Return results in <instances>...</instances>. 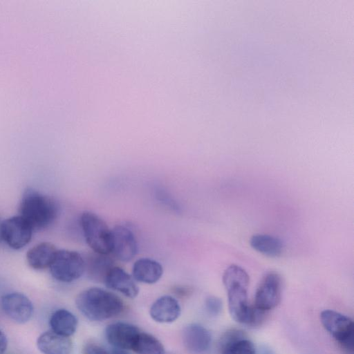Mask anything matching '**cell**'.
<instances>
[{"mask_svg":"<svg viewBox=\"0 0 354 354\" xmlns=\"http://www.w3.org/2000/svg\"><path fill=\"white\" fill-rule=\"evenodd\" d=\"M205 308L207 313L213 317L218 315L223 309V303L220 298L210 295L205 300Z\"/></svg>","mask_w":354,"mask_h":354,"instance_id":"obj_23","label":"cell"},{"mask_svg":"<svg viewBox=\"0 0 354 354\" xmlns=\"http://www.w3.org/2000/svg\"><path fill=\"white\" fill-rule=\"evenodd\" d=\"M250 277L241 266L231 265L223 274V283L227 292L228 309L236 322L255 327L261 324L266 313L251 306L248 300Z\"/></svg>","mask_w":354,"mask_h":354,"instance_id":"obj_1","label":"cell"},{"mask_svg":"<svg viewBox=\"0 0 354 354\" xmlns=\"http://www.w3.org/2000/svg\"><path fill=\"white\" fill-rule=\"evenodd\" d=\"M82 354H111L105 348L95 343H87L84 345Z\"/></svg>","mask_w":354,"mask_h":354,"instance_id":"obj_24","label":"cell"},{"mask_svg":"<svg viewBox=\"0 0 354 354\" xmlns=\"http://www.w3.org/2000/svg\"><path fill=\"white\" fill-rule=\"evenodd\" d=\"M324 328L344 349L353 352L354 346V324L348 316L333 310H324L320 314Z\"/></svg>","mask_w":354,"mask_h":354,"instance_id":"obj_6","label":"cell"},{"mask_svg":"<svg viewBox=\"0 0 354 354\" xmlns=\"http://www.w3.org/2000/svg\"><path fill=\"white\" fill-rule=\"evenodd\" d=\"M138 244L131 230L116 225L111 230V253L122 261H131L137 254Z\"/></svg>","mask_w":354,"mask_h":354,"instance_id":"obj_10","label":"cell"},{"mask_svg":"<svg viewBox=\"0 0 354 354\" xmlns=\"http://www.w3.org/2000/svg\"><path fill=\"white\" fill-rule=\"evenodd\" d=\"M182 339L186 349L194 354L206 352L212 342L210 332L197 323L189 324L183 328Z\"/></svg>","mask_w":354,"mask_h":354,"instance_id":"obj_12","label":"cell"},{"mask_svg":"<svg viewBox=\"0 0 354 354\" xmlns=\"http://www.w3.org/2000/svg\"><path fill=\"white\" fill-rule=\"evenodd\" d=\"M75 304L88 319L102 322L120 315L124 309L122 299L112 292L92 287L78 294Z\"/></svg>","mask_w":354,"mask_h":354,"instance_id":"obj_2","label":"cell"},{"mask_svg":"<svg viewBox=\"0 0 354 354\" xmlns=\"http://www.w3.org/2000/svg\"><path fill=\"white\" fill-rule=\"evenodd\" d=\"M33 229L20 215L3 220L2 239L10 248L19 250L31 240Z\"/></svg>","mask_w":354,"mask_h":354,"instance_id":"obj_8","label":"cell"},{"mask_svg":"<svg viewBox=\"0 0 354 354\" xmlns=\"http://www.w3.org/2000/svg\"><path fill=\"white\" fill-rule=\"evenodd\" d=\"M8 347V339L5 333L0 330V354H3Z\"/></svg>","mask_w":354,"mask_h":354,"instance_id":"obj_25","label":"cell"},{"mask_svg":"<svg viewBox=\"0 0 354 354\" xmlns=\"http://www.w3.org/2000/svg\"><path fill=\"white\" fill-rule=\"evenodd\" d=\"M140 332V330L135 325L124 322H117L106 326L105 337L112 348L131 351Z\"/></svg>","mask_w":354,"mask_h":354,"instance_id":"obj_11","label":"cell"},{"mask_svg":"<svg viewBox=\"0 0 354 354\" xmlns=\"http://www.w3.org/2000/svg\"><path fill=\"white\" fill-rule=\"evenodd\" d=\"M111 354H130L127 350L118 348H112Z\"/></svg>","mask_w":354,"mask_h":354,"instance_id":"obj_26","label":"cell"},{"mask_svg":"<svg viewBox=\"0 0 354 354\" xmlns=\"http://www.w3.org/2000/svg\"><path fill=\"white\" fill-rule=\"evenodd\" d=\"M282 291L281 277L276 272L266 273L255 292L253 306L257 309L268 312L280 302Z\"/></svg>","mask_w":354,"mask_h":354,"instance_id":"obj_7","label":"cell"},{"mask_svg":"<svg viewBox=\"0 0 354 354\" xmlns=\"http://www.w3.org/2000/svg\"><path fill=\"white\" fill-rule=\"evenodd\" d=\"M2 223H3V220H1V217H0V243L3 241V239H2V232H1V230H2Z\"/></svg>","mask_w":354,"mask_h":354,"instance_id":"obj_27","label":"cell"},{"mask_svg":"<svg viewBox=\"0 0 354 354\" xmlns=\"http://www.w3.org/2000/svg\"><path fill=\"white\" fill-rule=\"evenodd\" d=\"M163 274L161 264L149 258H141L135 261L132 277L136 281L152 284L159 281Z\"/></svg>","mask_w":354,"mask_h":354,"instance_id":"obj_17","label":"cell"},{"mask_svg":"<svg viewBox=\"0 0 354 354\" xmlns=\"http://www.w3.org/2000/svg\"><path fill=\"white\" fill-rule=\"evenodd\" d=\"M181 308L178 301L171 295H163L156 299L149 309L153 320L168 324L175 322L180 315Z\"/></svg>","mask_w":354,"mask_h":354,"instance_id":"obj_15","label":"cell"},{"mask_svg":"<svg viewBox=\"0 0 354 354\" xmlns=\"http://www.w3.org/2000/svg\"><path fill=\"white\" fill-rule=\"evenodd\" d=\"M109 254L94 252L85 261V271L91 279L104 282L106 275L114 266L113 260Z\"/></svg>","mask_w":354,"mask_h":354,"instance_id":"obj_20","label":"cell"},{"mask_svg":"<svg viewBox=\"0 0 354 354\" xmlns=\"http://www.w3.org/2000/svg\"><path fill=\"white\" fill-rule=\"evenodd\" d=\"M250 243L254 250L270 257L280 256L283 250L281 239L269 234H254L250 239Z\"/></svg>","mask_w":354,"mask_h":354,"instance_id":"obj_21","label":"cell"},{"mask_svg":"<svg viewBox=\"0 0 354 354\" xmlns=\"http://www.w3.org/2000/svg\"><path fill=\"white\" fill-rule=\"evenodd\" d=\"M1 304L5 314L16 323L25 324L33 315V304L23 293H7L2 296Z\"/></svg>","mask_w":354,"mask_h":354,"instance_id":"obj_9","label":"cell"},{"mask_svg":"<svg viewBox=\"0 0 354 354\" xmlns=\"http://www.w3.org/2000/svg\"><path fill=\"white\" fill-rule=\"evenodd\" d=\"M57 251V249L52 243H39L27 252V263L34 270H41L49 268Z\"/></svg>","mask_w":354,"mask_h":354,"instance_id":"obj_18","label":"cell"},{"mask_svg":"<svg viewBox=\"0 0 354 354\" xmlns=\"http://www.w3.org/2000/svg\"><path fill=\"white\" fill-rule=\"evenodd\" d=\"M221 354H256L254 344L239 329L227 330L220 342Z\"/></svg>","mask_w":354,"mask_h":354,"instance_id":"obj_14","label":"cell"},{"mask_svg":"<svg viewBox=\"0 0 354 354\" xmlns=\"http://www.w3.org/2000/svg\"><path fill=\"white\" fill-rule=\"evenodd\" d=\"M84 239L94 252L109 254L111 250V230L96 214L86 211L80 217Z\"/></svg>","mask_w":354,"mask_h":354,"instance_id":"obj_4","label":"cell"},{"mask_svg":"<svg viewBox=\"0 0 354 354\" xmlns=\"http://www.w3.org/2000/svg\"><path fill=\"white\" fill-rule=\"evenodd\" d=\"M106 286L124 296L133 299L139 292V288L131 275L120 267L114 266L105 277Z\"/></svg>","mask_w":354,"mask_h":354,"instance_id":"obj_13","label":"cell"},{"mask_svg":"<svg viewBox=\"0 0 354 354\" xmlns=\"http://www.w3.org/2000/svg\"><path fill=\"white\" fill-rule=\"evenodd\" d=\"M59 207L52 197L32 187H27L21 196L19 213L33 230H41L51 225L58 216Z\"/></svg>","mask_w":354,"mask_h":354,"instance_id":"obj_3","label":"cell"},{"mask_svg":"<svg viewBox=\"0 0 354 354\" xmlns=\"http://www.w3.org/2000/svg\"><path fill=\"white\" fill-rule=\"evenodd\" d=\"M37 346L43 354H70L73 344L70 337L50 330L38 337Z\"/></svg>","mask_w":354,"mask_h":354,"instance_id":"obj_16","label":"cell"},{"mask_svg":"<svg viewBox=\"0 0 354 354\" xmlns=\"http://www.w3.org/2000/svg\"><path fill=\"white\" fill-rule=\"evenodd\" d=\"M131 351L137 354H165L161 342L153 335L140 330Z\"/></svg>","mask_w":354,"mask_h":354,"instance_id":"obj_22","label":"cell"},{"mask_svg":"<svg viewBox=\"0 0 354 354\" xmlns=\"http://www.w3.org/2000/svg\"><path fill=\"white\" fill-rule=\"evenodd\" d=\"M77 324L78 321L75 315L64 308L55 310L49 319L51 330L68 337L75 333Z\"/></svg>","mask_w":354,"mask_h":354,"instance_id":"obj_19","label":"cell"},{"mask_svg":"<svg viewBox=\"0 0 354 354\" xmlns=\"http://www.w3.org/2000/svg\"><path fill=\"white\" fill-rule=\"evenodd\" d=\"M49 270L55 279L64 283L72 282L85 272L84 258L76 251L57 250Z\"/></svg>","mask_w":354,"mask_h":354,"instance_id":"obj_5","label":"cell"}]
</instances>
